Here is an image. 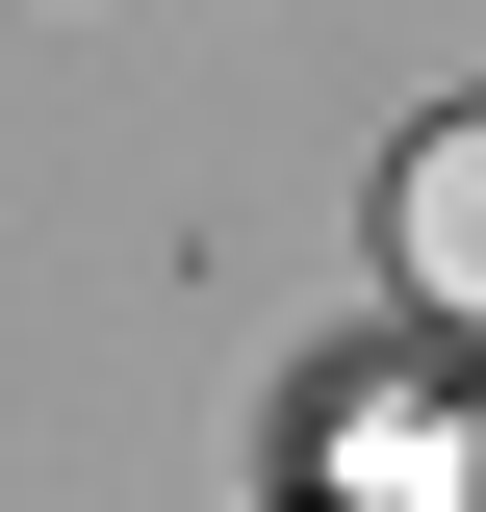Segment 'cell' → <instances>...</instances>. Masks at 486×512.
Returning a JSON list of instances; mask_svg holds the SVG:
<instances>
[{
	"instance_id": "cell-2",
	"label": "cell",
	"mask_w": 486,
	"mask_h": 512,
	"mask_svg": "<svg viewBox=\"0 0 486 512\" xmlns=\"http://www.w3.org/2000/svg\"><path fill=\"white\" fill-rule=\"evenodd\" d=\"M384 256H410V308H461V333H486V103H461V128H410V180H384Z\"/></svg>"
},
{
	"instance_id": "cell-1",
	"label": "cell",
	"mask_w": 486,
	"mask_h": 512,
	"mask_svg": "<svg viewBox=\"0 0 486 512\" xmlns=\"http://www.w3.org/2000/svg\"><path fill=\"white\" fill-rule=\"evenodd\" d=\"M307 461H333L359 512H486V410H435L410 359H333L307 384Z\"/></svg>"
}]
</instances>
